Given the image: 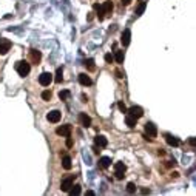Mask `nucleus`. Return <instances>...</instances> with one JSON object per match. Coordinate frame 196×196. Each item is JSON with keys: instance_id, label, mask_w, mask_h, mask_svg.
<instances>
[{"instance_id": "obj_28", "label": "nucleus", "mask_w": 196, "mask_h": 196, "mask_svg": "<svg viewBox=\"0 0 196 196\" xmlns=\"http://www.w3.org/2000/svg\"><path fill=\"white\" fill-rule=\"evenodd\" d=\"M127 192H128V193H134V192H136V185H134L133 182H128V184H127Z\"/></svg>"}, {"instance_id": "obj_33", "label": "nucleus", "mask_w": 196, "mask_h": 196, "mask_svg": "<svg viewBox=\"0 0 196 196\" xmlns=\"http://www.w3.org/2000/svg\"><path fill=\"white\" fill-rule=\"evenodd\" d=\"M141 192H142L144 195H147V193H150V190H147V188H142V190H141Z\"/></svg>"}, {"instance_id": "obj_30", "label": "nucleus", "mask_w": 196, "mask_h": 196, "mask_svg": "<svg viewBox=\"0 0 196 196\" xmlns=\"http://www.w3.org/2000/svg\"><path fill=\"white\" fill-rule=\"evenodd\" d=\"M105 60H107L108 63H111V62L114 60V56H111L110 53H108V54H105Z\"/></svg>"}, {"instance_id": "obj_27", "label": "nucleus", "mask_w": 196, "mask_h": 196, "mask_svg": "<svg viewBox=\"0 0 196 196\" xmlns=\"http://www.w3.org/2000/svg\"><path fill=\"white\" fill-rule=\"evenodd\" d=\"M51 96H53L51 91H48V90L42 91V99H43V100H50V99H51Z\"/></svg>"}, {"instance_id": "obj_34", "label": "nucleus", "mask_w": 196, "mask_h": 196, "mask_svg": "<svg viewBox=\"0 0 196 196\" xmlns=\"http://www.w3.org/2000/svg\"><path fill=\"white\" fill-rule=\"evenodd\" d=\"M116 76H117V77H119V79H121V77H124V76H122V73H121V71H116Z\"/></svg>"}, {"instance_id": "obj_11", "label": "nucleus", "mask_w": 196, "mask_h": 196, "mask_svg": "<svg viewBox=\"0 0 196 196\" xmlns=\"http://www.w3.org/2000/svg\"><path fill=\"white\" fill-rule=\"evenodd\" d=\"M130 39H131V32H130V30H125V31L122 32V36H121L122 45H124V46H128V45H130Z\"/></svg>"}, {"instance_id": "obj_23", "label": "nucleus", "mask_w": 196, "mask_h": 196, "mask_svg": "<svg viewBox=\"0 0 196 196\" xmlns=\"http://www.w3.org/2000/svg\"><path fill=\"white\" fill-rule=\"evenodd\" d=\"M114 60H116L117 63H124V51H116L114 53Z\"/></svg>"}, {"instance_id": "obj_20", "label": "nucleus", "mask_w": 196, "mask_h": 196, "mask_svg": "<svg viewBox=\"0 0 196 196\" xmlns=\"http://www.w3.org/2000/svg\"><path fill=\"white\" fill-rule=\"evenodd\" d=\"M102 9H103V13H105V14H110L111 11H113V2H110V0L103 2V5H102Z\"/></svg>"}, {"instance_id": "obj_26", "label": "nucleus", "mask_w": 196, "mask_h": 196, "mask_svg": "<svg viewBox=\"0 0 196 196\" xmlns=\"http://www.w3.org/2000/svg\"><path fill=\"white\" fill-rule=\"evenodd\" d=\"M94 9H97V17H99V20H103V17H105V13H103L102 6H99V5H94Z\"/></svg>"}, {"instance_id": "obj_37", "label": "nucleus", "mask_w": 196, "mask_h": 196, "mask_svg": "<svg viewBox=\"0 0 196 196\" xmlns=\"http://www.w3.org/2000/svg\"><path fill=\"white\" fill-rule=\"evenodd\" d=\"M86 100H88V99H86V96H85V94H82V102H86Z\"/></svg>"}, {"instance_id": "obj_3", "label": "nucleus", "mask_w": 196, "mask_h": 196, "mask_svg": "<svg viewBox=\"0 0 196 196\" xmlns=\"http://www.w3.org/2000/svg\"><path fill=\"white\" fill-rule=\"evenodd\" d=\"M125 171H127V167H125L124 162H116V164H114V175H116V179H124Z\"/></svg>"}, {"instance_id": "obj_2", "label": "nucleus", "mask_w": 196, "mask_h": 196, "mask_svg": "<svg viewBox=\"0 0 196 196\" xmlns=\"http://www.w3.org/2000/svg\"><path fill=\"white\" fill-rule=\"evenodd\" d=\"M157 136V128L153 122H147L145 124V139H153Z\"/></svg>"}, {"instance_id": "obj_15", "label": "nucleus", "mask_w": 196, "mask_h": 196, "mask_svg": "<svg viewBox=\"0 0 196 196\" xmlns=\"http://www.w3.org/2000/svg\"><path fill=\"white\" fill-rule=\"evenodd\" d=\"M79 82H80V85H84V86H90L91 84V79H90V76H86V74H79Z\"/></svg>"}, {"instance_id": "obj_35", "label": "nucleus", "mask_w": 196, "mask_h": 196, "mask_svg": "<svg viewBox=\"0 0 196 196\" xmlns=\"http://www.w3.org/2000/svg\"><path fill=\"white\" fill-rule=\"evenodd\" d=\"M171 176H173V178H178V176H179V173H178V171H173V173H171Z\"/></svg>"}, {"instance_id": "obj_13", "label": "nucleus", "mask_w": 196, "mask_h": 196, "mask_svg": "<svg viewBox=\"0 0 196 196\" xmlns=\"http://www.w3.org/2000/svg\"><path fill=\"white\" fill-rule=\"evenodd\" d=\"M136 121H138V117H134L133 114H130V113L125 114V124H127L130 128H134L136 127Z\"/></svg>"}, {"instance_id": "obj_7", "label": "nucleus", "mask_w": 196, "mask_h": 196, "mask_svg": "<svg viewBox=\"0 0 196 196\" xmlns=\"http://www.w3.org/2000/svg\"><path fill=\"white\" fill-rule=\"evenodd\" d=\"M56 133L59 136H65V138H68V136L71 134V125H62V127H57Z\"/></svg>"}, {"instance_id": "obj_17", "label": "nucleus", "mask_w": 196, "mask_h": 196, "mask_svg": "<svg viewBox=\"0 0 196 196\" xmlns=\"http://www.w3.org/2000/svg\"><path fill=\"white\" fill-rule=\"evenodd\" d=\"M62 167L65 168V170H70V168L73 167V164H71V157H70L68 155H65V156L62 157Z\"/></svg>"}, {"instance_id": "obj_14", "label": "nucleus", "mask_w": 196, "mask_h": 196, "mask_svg": "<svg viewBox=\"0 0 196 196\" xmlns=\"http://www.w3.org/2000/svg\"><path fill=\"white\" fill-rule=\"evenodd\" d=\"M94 144L97 147H100V148H103V147L108 145V141H107L105 136H96V138H94Z\"/></svg>"}, {"instance_id": "obj_8", "label": "nucleus", "mask_w": 196, "mask_h": 196, "mask_svg": "<svg viewBox=\"0 0 196 196\" xmlns=\"http://www.w3.org/2000/svg\"><path fill=\"white\" fill-rule=\"evenodd\" d=\"M11 48V42L8 39H3V37H0V54H6Z\"/></svg>"}, {"instance_id": "obj_9", "label": "nucleus", "mask_w": 196, "mask_h": 196, "mask_svg": "<svg viewBox=\"0 0 196 196\" xmlns=\"http://www.w3.org/2000/svg\"><path fill=\"white\" fill-rule=\"evenodd\" d=\"M127 113L133 114V116H134V117H138V119L144 116V110H142L141 107H138V105H133L131 108H128V111H127Z\"/></svg>"}, {"instance_id": "obj_10", "label": "nucleus", "mask_w": 196, "mask_h": 196, "mask_svg": "<svg viewBox=\"0 0 196 196\" xmlns=\"http://www.w3.org/2000/svg\"><path fill=\"white\" fill-rule=\"evenodd\" d=\"M79 121H80V124H82L84 127H86V128L91 125V117H90L86 113H80V114H79Z\"/></svg>"}, {"instance_id": "obj_6", "label": "nucleus", "mask_w": 196, "mask_h": 196, "mask_svg": "<svg viewBox=\"0 0 196 196\" xmlns=\"http://www.w3.org/2000/svg\"><path fill=\"white\" fill-rule=\"evenodd\" d=\"M73 182H74V178L73 176H68V178H65L62 184H60V188H62V192H70L73 187Z\"/></svg>"}, {"instance_id": "obj_22", "label": "nucleus", "mask_w": 196, "mask_h": 196, "mask_svg": "<svg viewBox=\"0 0 196 196\" xmlns=\"http://www.w3.org/2000/svg\"><path fill=\"white\" fill-rule=\"evenodd\" d=\"M70 96H71L70 90H62L60 93H59V99H60V100H67V99H70Z\"/></svg>"}, {"instance_id": "obj_32", "label": "nucleus", "mask_w": 196, "mask_h": 196, "mask_svg": "<svg viewBox=\"0 0 196 196\" xmlns=\"http://www.w3.org/2000/svg\"><path fill=\"white\" fill-rule=\"evenodd\" d=\"M188 144L193 145V147H196V138H190V139H188Z\"/></svg>"}, {"instance_id": "obj_4", "label": "nucleus", "mask_w": 196, "mask_h": 196, "mask_svg": "<svg viewBox=\"0 0 196 196\" xmlns=\"http://www.w3.org/2000/svg\"><path fill=\"white\" fill-rule=\"evenodd\" d=\"M53 82V74L51 73H42L40 76H39V84L42 85V86H48Z\"/></svg>"}, {"instance_id": "obj_5", "label": "nucleus", "mask_w": 196, "mask_h": 196, "mask_svg": "<svg viewBox=\"0 0 196 196\" xmlns=\"http://www.w3.org/2000/svg\"><path fill=\"white\" fill-rule=\"evenodd\" d=\"M60 116H62V113L59 110H53V111H50L46 114V119L50 122H53V124H57L59 121H60Z\"/></svg>"}, {"instance_id": "obj_21", "label": "nucleus", "mask_w": 196, "mask_h": 196, "mask_svg": "<svg viewBox=\"0 0 196 196\" xmlns=\"http://www.w3.org/2000/svg\"><path fill=\"white\" fill-rule=\"evenodd\" d=\"M84 65L86 67V70H90V71H94V70H96V65H94V60H93V59H86Z\"/></svg>"}, {"instance_id": "obj_25", "label": "nucleus", "mask_w": 196, "mask_h": 196, "mask_svg": "<svg viewBox=\"0 0 196 196\" xmlns=\"http://www.w3.org/2000/svg\"><path fill=\"white\" fill-rule=\"evenodd\" d=\"M80 192H82L80 185H73L71 190H70V195H71V196H77V195H80Z\"/></svg>"}, {"instance_id": "obj_24", "label": "nucleus", "mask_w": 196, "mask_h": 196, "mask_svg": "<svg viewBox=\"0 0 196 196\" xmlns=\"http://www.w3.org/2000/svg\"><path fill=\"white\" fill-rule=\"evenodd\" d=\"M145 8H147V3H145V2H141V3H139V6L136 8V15H141V14H144Z\"/></svg>"}, {"instance_id": "obj_36", "label": "nucleus", "mask_w": 196, "mask_h": 196, "mask_svg": "<svg viewBox=\"0 0 196 196\" xmlns=\"http://www.w3.org/2000/svg\"><path fill=\"white\" fill-rule=\"evenodd\" d=\"M130 2H131V0H122V3H124V5H128Z\"/></svg>"}, {"instance_id": "obj_16", "label": "nucleus", "mask_w": 196, "mask_h": 196, "mask_svg": "<svg viewBox=\"0 0 196 196\" xmlns=\"http://www.w3.org/2000/svg\"><path fill=\"white\" fill-rule=\"evenodd\" d=\"M165 141H167V144L171 145V147H178L179 145V139L175 138V136H171V134H165Z\"/></svg>"}, {"instance_id": "obj_1", "label": "nucleus", "mask_w": 196, "mask_h": 196, "mask_svg": "<svg viewBox=\"0 0 196 196\" xmlns=\"http://www.w3.org/2000/svg\"><path fill=\"white\" fill-rule=\"evenodd\" d=\"M15 71L19 73L20 77H25V76H28L30 71H31V65L26 60H20V62L15 63Z\"/></svg>"}, {"instance_id": "obj_19", "label": "nucleus", "mask_w": 196, "mask_h": 196, "mask_svg": "<svg viewBox=\"0 0 196 196\" xmlns=\"http://www.w3.org/2000/svg\"><path fill=\"white\" fill-rule=\"evenodd\" d=\"M99 165L102 167V168H108L111 165V159L108 156H103V157H100V161H99Z\"/></svg>"}, {"instance_id": "obj_12", "label": "nucleus", "mask_w": 196, "mask_h": 196, "mask_svg": "<svg viewBox=\"0 0 196 196\" xmlns=\"http://www.w3.org/2000/svg\"><path fill=\"white\" fill-rule=\"evenodd\" d=\"M30 59H31V62H32V63H39V62H40V59H42L40 51L31 50V51H30Z\"/></svg>"}, {"instance_id": "obj_18", "label": "nucleus", "mask_w": 196, "mask_h": 196, "mask_svg": "<svg viewBox=\"0 0 196 196\" xmlns=\"http://www.w3.org/2000/svg\"><path fill=\"white\" fill-rule=\"evenodd\" d=\"M63 80V68H57L56 70V74H54V82L60 84Z\"/></svg>"}, {"instance_id": "obj_29", "label": "nucleus", "mask_w": 196, "mask_h": 196, "mask_svg": "<svg viewBox=\"0 0 196 196\" xmlns=\"http://www.w3.org/2000/svg\"><path fill=\"white\" fill-rule=\"evenodd\" d=\"M117 107H119V110H121L122 113H127L128 110H127V107H125V103L124 102H117Z\"/></svg>"}, {"instance_id": "obj_31", "label": "nucleus", "mask_w": 196, "mask_h": 196, "mask_svg": "<svg viewBox=\"0 0 196 196\" xmlns=\"http://www.w3.org/2000/svg\"><path fill=\"white\" fill-rule=\"evenodd\" d=\"M67 147H68V148H71V147H73V139L70 138V136L67 138Z\"/></svg>"}]
</instances>
